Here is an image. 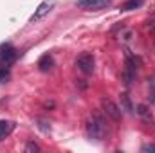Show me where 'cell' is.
Segmentation results:
<instances>
[{
    "instance_id": "6da1fadb",
    "label": "cell",
    "mask_w": 155,
    "mask_h": 153,
    "mask_svg": "<svg viewBox=\"0 0 155 153\" xmlns=\"http://www.w3.org/2000/svg\"><path fill=\"white\" fill-rule=\"evenodd\" d=\"M87 135L92 141H103L107 135V121L101 112H96L87 122Z\"/></svg>"
},
{
    "instance_id": "7a4b0ae2",
    "label": "cell",
    "mask_w": 155,
    "mask_h": 153,
    "mask_svg": "<svg viewBox=\"0 0 155 153\" xmlns=\"http://www.w3.org/2000/svg\"><path fill=\"white\" fill-rule=\"evenodd\" d=\"M139 65H141V60L137 58V56H134V54H130V52H126V63H124V83L126 85H130L135 76H137V69H139Z\"/></svg>"
},
{
    "instance_id": "3957f363",
    "label": "cell",
    "mask_w": 155,
    "mask_h": 153,
    "mask_svg": "<svg viewBox=\"0 0 155 153\" xmlns=\"http://www.w3.org/2000/svg\"><path fill=\"white\" fill-rule=\"evenodd\" d=\"M94 65H96V60H94V56H92L90 52H81V54L78 56L76 67H78L79 72H83V74H92V72H94Z\"/></svg>"
},
{
    "instance_id": "277c9868",
    "label": "cell",
    "mask_w": 155,
    "mask_h": 153,
    "mask_svg": "<svg viewBox=\"0 0 155 153\" xmlns=\"http://www.w3.org/2000/svg\"><path fill=\"white\" fill-rule=\"evenodd\" d=\"M54 5H56V0H43L38 7L35 9V13H33V16L29 18V22H31V24H36V22H40L41 18H45V16H47V15L54 9Z\"/></svg>"
},
{
    "instance_id": "5b68a950",
    "label": "cell",
    "mask_w": 155,
    "mask_h": 153,
    "mask_svg": "<svg viewBox=\"0 0 155 153\" xmlns=\"http://www.w3.org/2000/svg\"><path fill=\"white\" fill-rule=\"evenodd\" d=\"M110 4L112 0H78L76 2L78 7L85 11H101V9H107Z\"/></svg>"
},
{
    "instance_id": "8992f818",
    "label": "cell",
    "mask_w": 155,
    "mask_h": 153,
    "mask_svg": "<svg viewBox=\"0 0 155 153\" xmlns=\"http://www.w3.org/2000/svg\"><path fill=\"white\" fill-rule=\"evenodd\" d=\"M16 49L11 45V43H2L0 45V63L4 65V67H7V65H11L15 60H16Z\"/></svg>"
},
{
    "instance_id": "52a82bcc",
    "label": "cell",
    "mask_w": 155,
    "mask_h": 153,
    "mask_svg": "<svg viewBox=\"0 0 155 153\" xmlns=\"http://www.w3.org/2000/svg\"><path fill=\"white\" fill-rule=\"evenodd\" d=\"M101 105H103V112L108 115L112 121H116V122H119V121H121V117H123V112H121V108L117 106V105L114 103V101H112V99H107V97H105Z\"/></svg>"
},
{
    "instance_id": "ba28073f",
    "label": "cell",
    "mask_w": 155,
    "mask_h": 153,
    "mask_svg": "<svg viewBox=\"0 0 155 153\" xmlns=\"http://www.w3.org/2000/svg\"><path fill=\"white\" fill-rule=\"evenodd\" d=\"M52 67H54V58L51 54H43L38 60V69L41 72H49V70H52Z\"/></svg>"
},
{
    "instance_id": "9c48e42d",
    "label": "cell",
    "mask_w": 155,
    "mask_h": 153,
    "mask_svg": "<svg viewBox=\"0 0 155 153\" xmlns=\"http://www.w3.org/2000/svg\"><path fill=\"white\" fill-rule=\"evenodd\" d=\"M13 130H15V122L5 121V119H2V121H0V139H5Z\"/></svg>"
},
{
    "instance_id": "30bf717a",
    "label": "cell",
    "mask_w": 155,
    "mask_h": 153,
    "mask_svg": "<svg viewBox=\"0 0 155 153\" xmlns=\"http://www.w3.org/2000/svg\"><path fill=\"white\" fill-rule=\"evenodd\" d=\"M135 112H137V115H139V117H143V121H144V122H148V124H150V122H153L152 112H150V108H148L146 105H139Z\"/></svg>"
},
{
    "instance_id": "8fae6325",
    "label": "cell",
    "mask_w": 155,
    "mask_h": 153,
    "mask_svg": "<svg viewBox=\"0 0 155 153\" xmlns=\"http://www.w3.org/2000/svg\"><path fill=\"white\" fill-rule=\"evenodd\" d=\"M121 110H126V112L134 114V105H132L128 94H121Z\"/></svg>"
},
{
    "instance_id": "7c38bea8",
    "label": "cell",
    "mask_w": 155,
    "mask_h": 153,
    "mask_svg": "<svg viewBox=\"0 0 155 153\" xmlns=\"http://www.w3.org/2000/svg\"><path fill=\"white\" fill-rule=\"evenodd\" d=\"M141 5H143V0H128V2H124L123 11H132V9H137Z\"/></svg>"
},
{
    "instance_id": "4fadbf2b",
    "label": "cell",
    "mask_w": 155,
    "mask_h": 153,
    "mask_svg": "<svg viewBox=\"0 0 155 153\" xmlns=\"http://www.w3.org/2000/svg\"><path fill=\"white\" fill-rule=\"evenodd\" d=\"M148 97H150V103L155 105V77H152L148 83Z\"/></svg>"
},
{
    "instance_id": "5bb4252c",
    "label": "cell",
    "mask_w": 155,
    "mask_h": 153,
    "mask_svg": "<svg viewBox=\"0 0 155 153\" xmlns=\"http://www.w3.org/2000/svg\"><path fill=\"white\" fill-rule=\"evenodd\" d=\"M36 122H38V128L41 132H49L51 130V124L47 122V121H43V119H36Z\"/></svg>"
},
{
    "instance_id": "9a60e30c",
    "label": "cell",
    "mask_w": 155,
    "mask_h": 153,
    "mask_svg": "<svg viewBox=\"0 0 155 153\" xmlns=\"http://www.w3.org/2000/svg\"><path fill=\"white\" fill-rule=\"evenodd\" d=\"M25 151H27V153H35V151H40V146H38V144H35V142H29V144L25 146Z\"/></svg>"
},
{
    "instance_id": "2e32d148",
    "label": "cell",
    "mask_w": 155,
    "mask_h": 153,
    "mask_svg": "<svg viewBox=\"0 0 155 153\" xmlns=\"http://www.w3.org/2000/svg\"><path fill=\"white\" fill-rule=\"evenodd\" d=\"M5 79H9V70H7V67H2L0 69V83Z\"/></svg>"
},
{
    "instance_id": "e0dca14e",
    "label": "cell",
    "mask_w": 155,
    "mask_h": 153,
    "mask_svg": "<svg viewBox=\"0 0 155 153\" xmlns=\"http://www.w3.org/2000/svg\"><path fill=\"white\" fill-rule=\"evenodd\" d=\"M141 151L143 153H155V144H144L141 148Z\"/></svg>"
}]
</instances>
